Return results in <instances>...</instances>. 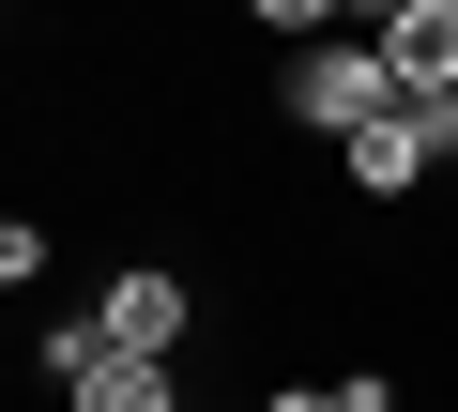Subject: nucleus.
<instances>
[{"mask_svg":"<svg viewBox=\"0 0 458 412\" xmlns=\"http://www.w3.org/2000/svg\"><path fill=\"white\" fill-rule=\"evenodd\" d=\"M291 122H321L336 153H352L367 122H397V46H382V31H321V46L291 62Z\"/></svg>","mask_w":458,"mask_h":412,"instance_id":"1","label":"nucleus"},{"mask_svg":"<svg viewBox=\"0 0 458 412\" xmlns=\"http://www.w3.org/2000/svg\"><path fill=\"white\" fill-rule=\"evenodd\" d=\"M92 321H107V351H138V366H168V351L199 336V290H183L168 260H138V275H107V290H92Z\"/></svg>","mask_w":458,"mask_h":412,"instance_id":"2","label":"nucleus"},{"mask_svg":"<svg viewBox=\"0 0 458 412\" xmlns=\"http://www.w3.org/2000/svg\"><path fill=\"white\" fill-rule=\"evenodd\" d=\"M382 46H397V92H458V0H412Z\"/></svg>","mask_w":458,"mask_h":412,"instance_id":"3","label":"nucleus"},{"mask_svg":"<svg viewBox=\"0 0 458 412\" xmlns=\"http://www.w3.org/2000/svg\"><path fill=\"white\" fill-rule=\"evenodd\" d=\"M62 397H77V412H183V382H168V366H138V351H92Z\"/></svg>","mask_w":458,"mask_h":412,"instance_id":"4","label":"nucleus"},{"mask_svg":"<svg viewBox=\"0 0 458 412\" xmlns=\"http://www.w3.org/2000/svg\"><path fill=\"white\" fill-rule=\"evenodd\" d=\"M260 31H291V46H321V31H352V0H245Z\"/></svg>","mask_w":458,"mask_h":412,"instance_id":"5","label":"nucleus"},{"mask_svg":"<svg viewBox=\"0 0 458 412\" xmlns=\"http://www.w3.org/2000/svg\"><path fill=\"white\" fill-rule=\"evenodd\" d=\"M260 412H336V382H276V397H260Z\"/></svg>","mask_w":458,"mask_h":412,"instance_id":"6","label":"nucleus"},{"mask_svg":"<svg viewBox=\"0 0 458 412\" xmlns=\"http://www.w3.org/2000/svg\"><path fill=\"white\" fill-rule=\"evenodd\" d=\"M336 412H397V397H382V382H336Z\"/></svg>","mask_w":458,"mask_h":412,"instance_id":"7","label":"nucleus"}]
</instances>
